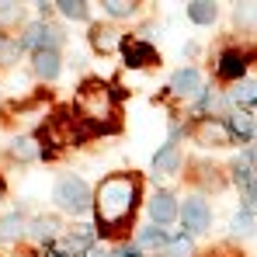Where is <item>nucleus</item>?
<instances>
[{
    "instance_id": "obj_1",
    "label": "nucleus",
    "mask_w": 257,
    "mask_h": 257,
    "mask_svg": "<svg viewBox=\"0 0 257 257\" xmlns=\"http://www.w3.org/2000/svg\"><path fill=\"white\" fill-rule=\"evenodd\" d=\"M136 195H139V184L132 174H111L108 181H101L94 195L101 233H118V226L128 222V215L136 212Z\"/></svg>"
},
{
    "instance_id": "obj_2",
    "label": "nucleus",
    "mask_w": 257,
    "mask_h": 257,
    "mask_svg": "<svg viewBox=\"0 0 257 257\" xmlns=\"http://www.w3.org/2000/svg\"><path fill=\"white\" fill-rule=\"evenodd\" d=\"M77 108H80V115H84L87 122H94V125H104L111 128V118H115V94H111V87L101 84V80H87L80 90H77Z\"/></svg>"
},
{
    "instance_id": "obj_3",
    "label": "nucleus",
    "mask_w": 257,
    "mask_h": 257,
    "mask_svg": "<svg viewBox=\"0 0 257 257\" xmlns=\"http://www.w3.org/2000/svg\"><path fill=\"white\" fill-rule=\"evenodd\" d=\"M56 202H59V209L63 212H73V215H80L90 209V188H87L80 177H59V184H56Z\"/></svg>"
},
{
    "instance_id": "obj_4",
    "label": "nucleus",
    "mask_w": 257,
    "mask_h": 257,
    "mask_svg": "<svg viewBox=\"0 0 257 257\" xmlns=\"http://www.w3.org/2000/svg\"><path fill=\"white\" fill-rule=\"evenodd\" d=\"M181 215H184V229H191V233H205L209 229V205L202 198H188Z\"/></svg>"
},
{
    "instance_id": "obj_5",
    "label": "nucleus",
    "mask_w": 257,
    "mask_h": 257,
    "mask_svg": "<svg viewBox=\"0 0 257 257\" xmlns=\"http://www.w3.org/2000/svg\"><path fill=\"white\" fill-rule=\"evenodd\" d=\"M171 90L177 97H198L205 87H202V73L198 70H177L171 80Z\"/></svg>"
},
{
    "instance_id": "obj_6",
    "label": "nucleus",
    "mask_w": 257,
    "mask_h": 257,
    "mask_svg": "<svg viewBox=\"0 0 257 257\" xmlns=\"http://www.w3.org/2000/svg\"><path fill=\"white\" fill-rule=\"evenodd\" d=\"M243 70H247V56H243V52L229 49V52L219 56V77H226V80H240Z\"/></svg>"
},
{
    "instance_id": "obj_7",
    "label": "nucleus",
    "mask_w": 257,
    "mask_h": 257,
    "mask_svg": "<svg viewBox=\"0 0 257 257\" xmlns=\"http://www.w3.org/2000/svg\"><path fill=\"white\" fill-rule=\"evenodd\" d=\"M150 215H153V222L167 226L174 215H177V202H174V195H167V191H157V195H153V202H150Z\"/></svg>"
},
{
    "instance_id": "obj_8",
    "label": "nucleus",
    "mask_w": 257,
    "mask_h": 257,
    "mask_svg": "<svg viewBox=\"0 0 257 257\" xmlns=\"http://www.w3.org/2000/svg\"><path fill=\"white\" fill-rule=\"evenodd\" d=\"M125 59L128 66H150V63H157V49L150 42H125Z\"/></svg>"
},
{
    "instance_id": "obj_9",
    "label": "nucleus",
    "mask_w": 257,
    "mask_h": 257,
    "mask_svg": "<svg viewBox=\"0 0 257 257\" xmlns=\"http://www.w3.org/2000/svg\"><path fill=\"white\" fill-rule=\"evenodd\" d=\"M35 73H39L42 80H52V77L59 73V52H56V49H39V52H35Z\"/></svg>"
},
{
    "instance_id": "obj_10",
    "label": "nucleus",
    "mask_w": 257,
    "mask_h": 257,
    "mask_svg": "<svg viewBox=\"0 0 257 257\" xmlns=\"http://www.w3.org/2000/svg\"><path fill=\"white\" fill-rule=\"evenodd\" d=\"M177 167H181V153H177L174 143H171V146H164V150L153 157V171H157V174H174Z\"/></svg>"
},
{
    "instance_id": "obj_11",
    "label": "nucleus",
    "mask_w": 257,
    "mask_h": 257,
    "mask_svg": "<svg viewBox=\"0 0 257 257\" xmlns=\"http://www.w3.org/2000/svg\"><path fill=\"white\" fill-rule=\"evenodd\" d=\"M198 139H202V143H219V146H226V143L233 139V132H229V125H219V122H202V125H198Z\"/></svg>"
},
{
    "instance_id": "obj_12",
    "label": "nucleus",
    "mask_w": 257,
    "mask_h": 257,
    "mask_svg": "<svg viewBox=\"0 0 257 257\" xmlns=\"http://www.w3.org/2000/svg\"><path fill=\"white\" fill-rule=\"evenodd\" d=\"M90 42H94V49H101V52H111V49H118L122 45V35L115 32V28H94L90 32Z\"/></svg>"
},
{
    "instance_id": "obj_13",
    "label": "nucleus",
    "mask_w": 257,
    "mask_h": 257,
    "mask_svg": "<svg viewBox=\"0 0 257 257\" xmlns=\"http://www.w3.org/2000/svg\"><path fill=\"white\" fill-rule=\"evenodd\" d=\"M188 18L198 21V25H212V21H215V4H209V0H195V4H188Z\"/></svg>"
},
{
    "instance_id": "obj_14",
    "label": "nucleus",
    "mask_w": 257,
    "mask_h": 257,
    "mask_svg": "<svg viewBox=\"0 0 257 257\" xmlns=\"http://www.w3.org/2000/svg\"><path fill=\"white\" fill-rule=\"evenodd\" d=\"M233 101H236V104L254 108V104H257V84H254V80H240L236 90H233Z\"/></svg>"
},
{
    "instance_id": "obj_15",
    "label": "nucleus",
    "mask_w": 257,
    "mask_h": 257,
    "mask_svg": "<svg viewBox=\"0 0 257 257\" xmlns=\"http://www.w3.org/2000/svg\"><path fill=\"white\" fill-rule=\"evenodd\" d=\"M56 7H59L63 18H73V21H84V18H87V4H84V0H59Z\"/></svg>"
},
{
    "instance_id": "obj_16",
    "label": "nucleus",
    "mask_w": 257,
    "mask_h": 257,
    "mask_svg": "<svg viewBox=\"0 0 257 257\" xmlns=\"http://www.w3.org/2000/svg\"><path fill=\"white\" fill-rule=\"evenodd\" d=\"M229 132H233V136H240V139H247V136L254 132V122H250L243 111H236V115H229Z\"/></svg>"
},
{
    "instance_id": "obj_17",
    "label": "nucleus",
    "mask_w": 257,
    "mask_h": 257,
    "mask_svg": "<svg viewBox=\"0 0 257 257\" xmlns=\"http://www.w3.org/2000/svg\"><path fill=\"white\" fill-rule=\"evenodd\" d=\"M21 236V219L18 215H4L0 219V240H14Z\"/></svg>"
},
{
    "instance_id": "obj_18",
    "label": "nucleus",
    "mask_w": 257,
    "mask_h": 257,
    "mask_svg": "<svg viewBox=\"0 0 257 257\" xmlns=\"http://www.w3.org/2000/svg\"><path fill=\"white\" fill-rule=\"evenodd\" d=\"M101 7H104L111 18H128V14L136 11V4H128V0H104Z\"/></svg>"
},
{
    "instance_id": "obj_19",
    "label": "nucleus",
    "mask_w": 257,
    "mask_h": 257,
    "mask_svg": "<svg viewBox=\"0 0 257 257\" xmlns=\"http://www.w3.org/2000/svg\"><path fill=\"white\" fill-rule=\"evenodd\" d=\"M233 177H236V184H247L250 188V157L233 160Z\"/></svg>"
},
{
    "instance_id": "obj_20",
    "label": "nucleus",
    "mask_w": 257,
    "mask_h": 257,
    "mask_svg": "<svg viewBox=\"0 0 257 257\" xmlns=\"http://www.w3.org/2000/svg\"><path fill=\"white\" fill-rule=\"evenodd\" d=\"M14 157H21V160H35V157H39L35 139H18V143H14Z\"/></svg>"
},
{
    "instance_id": "obj_21",
    "label": "nucleus",
    "mask_w": 257,
    "mask_h": 257,
    "mask_svg": "<svg viewBox=\"0 0 257 257\" xmlns=\"http://www.w3.org/2000/svg\"><path fill=\"white\" fill-rule=\"evenodd\" d=\"M233 229H236V233H243V236H247V233H254V219H250V212H240V215H236V219H233Z\"/></svg>"
},
{
    "instance_id": "obj_22",
    "label": "nucleus",
    "mask_w": 257,
    "mask_h": 257,
    "mask_svg": "<svg viewBox=\"0 0 257 257\" xmlns=\"http://www.w3.org/2000/svg\"><path fill=\"white\" fill-rule=\"evenodd\" d=\"M32 229H35V236H39V240H52V229H56V222H52V219H39Z\"/></svg>"
},
{
    "instance_id": "obj_23",
    "label": "nucleus",
    "mask_w": 257,
    "mask_h": 257,
    "mask_svg": "<svg viewBox=\"0 0 257 257\" xmlns=\"http://www.w3.org/2000/svg\"><path fill=\"white\" fill-rule=\"evenodd\" d=\"M164 240H167V236H164V233H160V229H146V233H143V240H139V243H146V247H160V243H164Z\"/></svg>"
},
{
    "instance_id": "obj_24",
    "label": "nucleus",
    "mask_w": 257,
    "mask_h": 257,
    "mask_svg": "<svg viewBox=\"0 0 257 257\" xmlns=\"http://www.w3.org/2000/svg\"><path fill=\"white\" fill-rule=\"evenodd\" d=\"M18 14H21L18 4H0V18H4V21H11V18H18Z\"/></svg>"
},
{
    "instance_id": "obj_25",
    "label": "nucleus",
    "mask_w": 257,
    "mask_h": 257,
    "mask_svg": "<svg viewBox=\"0 0 257 257\" xmlns=\"http://www.w3.org/2000/svg\"><path fill=\"white\" fill-rule=\"evenodd\" d=\"M174 254H191V243H188V240H184V236H181V240H174Z\"/></svg>"
},
{
    "instance_id": "obj_26",
    "label": "nucleus",
    "mask_w": 257,
    "mask_h": 257,
    "mask_svg": "<svg viewBox=\"0 0 257 257\" xmlns=\"http://www.w3.org/2000/svg\"><path fill=\"white\" fill-rule=\"evenodd\" d=\"M247 202H250V205H257V181L247 188Z\"/></svg>"
},
{
    "instance_id": "obj_27",
    "label": "nucleus",
    "mask_w": 257,
    "mask_h": 257,
    "mask_svg": "<svg viewBox=\"0 0 257 257\" xmlns=\"http://www.w3.org/2000/svg\"><path fill=\"white\" fill-rule=\"evenodd\" d=\"M115 257H139V250H136V247H122Z\"/></svg>"
},
{
    "instance_id": "obj_28",
    "label": "nucleus",
    "mask_w": 257,
    "mask_h": 257,
    "mask_svg": "<svg viewBox=\"0 0 257 257\" xmlns=\"http://www.w3.org/2000/svg\"><path fill=\"white\" fill-rule=\"evenodd\" d=\"M11 49H14V45H7L4 39H0V59H7V56H11Z\"/></svg>"
},
{
    "instance_id": "obj_29",
    "label": "nucleus",
    "mask_w": 257,
    "mask_h": 257,
    "mask_svg": "<svg viewBox=\"0 0 257 257\" xmlns=\"http://www.w3.org/2000/svg\"><path fill=\"white\" fill-rule=\"evenodd\" d=\"M87 257H108V254H104L101 247H90V250H87Z\"/></svg>"
},
{
    "instance_id": "obj_30",
    "label": "nucleus",
    "mask_w": 257,
    "mask_h": 257,
    "mask_svg": "<svg viewBox=\"0 0 257 257\" xmlns=\"http://www.w3.org/2000/svg\"><path fill=\"white\" fill-rule=\"evenodd\" d=\"M250 164H257V150H254V153H250Z\"/></svg>"
},
{
    "instance_id": "obj_31",
    "label": "nucleus",
    "mask_w": 257,
    "mask_h": 257,
    "mask_svg": "<svg viewBox=\"0 0 257 257\" xmlns=\"http://www.w3.org/2000/svg\"><path fill=\"white\" fill-rule=\"evenodd\" d=\"M0 188H4V181H0Z\"/></svg>"
}]
</instances>
